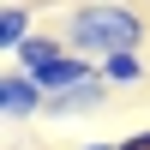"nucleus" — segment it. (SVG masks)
Masks as SVG:
<instances>
[{"label": "nucleus", "mask_w": 150, "mask_h": 150, "mask_svg": "<svg viewBox=\"0 0 150 150\" xmlns=\"http://www.w3.org/2000/svg\"><path fill=\"white\" fill-rule=\"evenodd\" d=\"M60 36H66V48H78V54L108 60V54L144 48L150 18H138V6H120V0H72L66 18H60Z\"/></svg>", "instance_id": "obj_1"}, {"label": "nucleus", "mask_w": 150, "mask_h": 150, "mask_svg": "<svg viewBox=\"0 0 150 150\" xmlns=\"http://www.w3.org/2000/svg\"><path fill=\"white\" fill-rule=\"evenodd\" d=\"M42 102H48L42 84H36L24 66H6V72H0V114H6L12 126H18V120H36V114H42Z\"/></svg>", "instance_id": "obj_2"}, {"label": "nucleus", "mask_w": 150, "mask_h": 150, "mask_svg": "<svg viewBox=\"0 0 150 150\" xmlns=\"http://www.w3.org/2000/svg\"><path fill=\"white\" fill-rule=\"evenodd\" d=\"M36 36V12L24 6V0H6L0 6V54H6V66L18 60V48Z\"/></svg>", "instance_id": "obj_3"}, {"label": "nucleus", "mask_w": 150, "mask_h": 150, "mask_svg": "<svg viewBox=\"0 0 150 150\" xmlns=\"http://www.w3.org/2000/svg\"><path fill=\"white\" fill-rule=\"evenodd\" d=\"M102 96H108V84H102V78H90V84H78V90L48 96L42 114H48V120H78V114H90V108H102Z\"/></svg>", "instance_id": "obj_4"}, {"label": "nucleus", "mask_w": 150, "mask_h": 150, "mask_svg": "<svg viewBox=\"0 0 150 150\" xmlns=\"http://www.w3.org/2000/svg\"><path fill=\"white\" fill-rule=\"evenodd\" d=\"M144 78H150L144 48H132V54H108V60H102V84H108V90H132V84H144Z\"/></svg>", "instance_id": "obj_5"}, {"label": "nucleus", "mask_w": 150, "mask_h": 150, "mask_svg": "<svg viewBox=\"0 0 150 150\" xmlns=\"http://www.w3.org/2000/svg\"><path fill=\"white\" fill-rule=\"evenodd\" d=\"M60 54H66V36H60V30H36L30 42L18 48V60H12V66H24V72H42L48 60H60Z\"/></svg>", "instance_id": "obj_6"}, {"label": "nucleus", "mask_w": 150, "mask_h": 150, "mask_svg": "<svg viewBox=\"0 0 150 150\" xmlns=\"http://www.w3.org/2000/svg\"><path fill=\"white\" fill-rule=\"evenodd\" d=\"M120 150H150V126H144V132H126V138H120Z\"/></svg>", "instance_id": "obj_7"}, {"label": "nucleus", "mask_w": 150, "mask_h": 150, "mask_svg": "<svg viewBox=\"0 0 150 150\" xmlns=\"http://www.w3.org/2000/svg\"><path fill=\"white\" fill-rule=\"evenodd\" d=\"M78 150H120V144H78Z\"/></svg>", "instance_id": "obj_8"}]
</instances>
